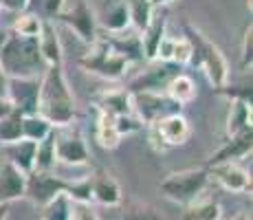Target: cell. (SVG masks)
<instances>
[{
	"instance_id": "cell-40",
	"label": "cell",
	"mask_w": 253,
	"mask_h": 220,
	"mask_svg": "<svg viewBox=\"0 0 253 220\" xmlns=\"http://www.w3.org/2000/svg\"><path fill=\"white\" fill-rule=\"evenodd\" d=\"M71 220H99L95 216V214L90 212L86 205H75V209H73V218Z\"/></svg>"
},
{
	"instance_id": "cell-19",
	"label": "cell",
	"mask_w": 253,
	"mask_h": 220,
	"mask_svg": "<svg viewBox=\"0 0 253 220\" xmlns=\"http://www.w3.org/2000/svg\"><path fill=\"white\" fill-rule=\"evenodd\" d=\"M38 48H40L42 62L48 66H62V42L57 29L51 20L42 22V31L38 36Z\"/></svg>"
},
{
	"instance_id": "cell-46",
	"label": "cell",
	"mask_w": 253,
	"mask_h": 220,
	"mask_svg": "<svg viewBox=\"0 0 253 220\" xmlns=\"http://www.w3.org/2000/svg\"><path fill=\"white\" fill-rule=\"evenodd\" d=\"M220 220H251V218L247 216V214H236L233 218H220Z\"/></svg>"
},
{
	"instance_id": "cell-30",
	"label": "cell",
	"mask_w": 253,
	"mask_h": 220,
	"mask_svg": "<svg viewBox=\"0 0 253 220\" xmlns=\"http://www.w3.org/2000/svg\"><path fill=\"white\" fill-rule=\"evenodd\" d=\"M124 2L130 13V24H132L137 31H143L154 16L152 2H150V0H124Z\"/></svg>"
},
{
	"instance_id": "cell-2",
	"label": "cell",
	"mask_w": 253,
	"mask_h": 220,
	"mask_svg": "<svg viewBox=\"0 0 253 220\" xmlns=\"http://www.w3.org/2000/svg\"><path fill=\"white\" fill-rule=\"evenodd\" d=\"M0 68L11 77H42L46 64L42 62L38 38H20L9 31L7 40L0 48Z\"/></svg>"
},
{
	"instance_id": "cell-43",
	"label": "cell",
	"mask_w": 253,
	"mask_h": 220,
	"mask_svg": "<svg viewBox=\"0 0 253 220\" xmlns=\"http://www.w3.org/2000/svg\"><path fill=\"white\" fill-rule=\"evenodd\" d=\"M7 84H9V77L0 68V97H7Z\"/></svg>"
},
{
	"instance_id": "cell-28",
	"label": "cell",
	"mask_w": 253,
	"mask_h": 220,
	"mask_svg": "<svg viewBox=\"0 0 253 220\" xmlns=\"http://www.w3.org/2000/svg\"><path fill=\"white\" fill-rule=\"evenodd\" d=\"M73 209H75V203L66 194H57L51 203L40 207V216L42 220H71Z\"/></svg>"
},
{
	"instance_id": "cell-9",
	"label": "cell",
	"mask_w": 253,
	"mask_h": 220,
	"mask_svg": "<svg viewBox=\"0 0 253 220\" xmlns=\"http://www.w3.org/2000/svg\"><path fill=\"white\" fill-rule=\"evenodd\" d=\"M57 194H66V178L55 176V172H38V170L27 174L24 198L31 200L38 209L51 203Z\"/></svg>"
},
{
	"instance_id": "cell-1",
	"label": "cell",
	"mask_w": 253,
	"mask_h": 220,
	"mask_svg": "<svg viewBox=\"0 0 253 220\" xmlns=\"http://www.w3.org/2000/svg\"><path fill=\"white\" fill-rule=\"evenodd\" d=\"M38 115H42L53 128L71 126L75 119V97L69 86L62 66H48L40 77V106Z\"/></svg>"
},
{
	"instance_id": "cell-4",
	"label": "cell",
	"mask_w": 253,
	"mask_h": 220,
	"mask_svg": "<svg viewBox=\"0 0 253 220\" xmlns=\"http://www.w3.org/2000/svg\"><path fill=\"white\" fill-rule=\"evenodd\" d=\"M209 183L207 168H187L168 174L159 183V189L168 200L178 205H189L205 192Z\"/></svg>"
},
{
	"instance_id": "cell-24",
	"label": "cell",
	"mask_w": 253,
	"mask_h": 220,
	"mask_svg": "<svg viewBox=\"0 0 253 220\" xmlns=\"http://www.w3.org/2000/svg\"><path fill=\"white\" fill-rule=\"evenodd\" d=\"M108 44L115 48L119 55H124L128 60V64L132 62H143V48H141V38L137 33H117V36L106 38Z\"/></svg>"
},
{
	"instance_id": "cell-25",
	"label": "cell",
	"mask_w": 253,
	"mask_h": 220,
	"mask_svg": "<svg viewBox=\"0 0 253 220\" xmlns=\"http://www.w3.org/2000/svg\"><path fill=\"white\" fill-rule=\"evenodd\" d=\"M222 209L218 205V200L213 198H201L192 200L189 205H185V212L181 220H220Z\"/></svg>"
},
{
	"instance_id": "cell-12",
	"label": "cell",
	"mask_w": 253,
	"mask_h": 220,
	"mask_svg": "<svg viewBox=\"0 0 253 220\" xmlns=\"http://www.w3.org/2000/svg\"><path fill=\"white\" fill-rule=\"evenodd\" d=\"M209 178H213L222 189L233 194H245L251 189V176L245 168L236 163V161H227V163L209 165L207 168Z\"/></svg>"
},
{
	"instance_id": "cell-18",
	"label": "cell",
	"mask_w": 253,
	"mask_h": 220,
	"mask_svg": "<svg viewBox=\"0 0 253 220\" xmlns=\"http://www.w3.org/2000/svg\"><path fill=\"white\" fill-rule=\"evenodd\" d=\"M0 154H4V161L11 163L16 170H20L24 176L31 174L33 168H36V143L33 141L20 139L11 145L0 148Z\"/></svg>"
},
{
	"instance_id": "cell-26",
	"label": "cell",
	"mask_w": 253,
	"mask_h": 220,
	"mask_svg": "<svg viewBox=\"0 0 253 220\" xmlns=\"http://www.w3.org/2000/svg\"><path fill=\"white\" fill-rule=\"evenodd\" d=\"M57 163V152H55V130L36 143V168L38 172H53Z\"/></svg>"
},
{
	"instance_id": "cell-47",
	"label": "cell",
	"mask_w": 253,
	"mask_h": 220,
	"mask_svg": "<svg viewBox=\"0 0 253 220\" xmlns=\"http://www.w3.org/2000/svg\"><path fill=\"white\" fill-rule=\"evenodd\" d=\"M7 33H9V31H4V29H0V48H2L4 40H7Z\"/></svg>"
},
{
	"instance_id": "cell-41",
	"label": "cell",
	"mask_w": 253,
	"mask_h": 220,
	"mask_svg": "<svg viewBox=\"0 0 253 220\" xmlns=\"http://www.w3.org/2000/svg\"><path fill=\"white\" fill-rule=\"evenodd\" d=\"M0 4L11 9V11H24V9L31 4V0H0Z\"/></svg>"
},
{
	"instance_id": "cell-29",
	"label": "cell",
	"mask_w": 253,
	"mask_h": 220,
	"mask_svg": "<svg viewBox=\"0 0 253 220\" xmlns=\"http://www.w3.org/2000/svg\"><path fill=\"white\" fill-rule=\"evenodd\" d=\"M55 130L51 124L44 119L42 115H31V117H22V139L40 143L42 139H46L51 132Z\"/></svg>"
},
{
	"instance_id": "cell-3",
	"label": "cell",
	"mask_w": 253,
	"mask_h": 220,
	"mask_svg": "<svg viewBox=\"0 0 253 220\" xmlns=\"http://www.w3.org/2000/svg\"><path fill=\"white\" fill-rule=\"evenodd\" d=\"M185 38L192 44V64L205 73L213 90L227 86V82H229V64H227V57L222 55L220 48L211 40H207L192 24H185Z\"/></svg>"
},
{
	"instance_id": "cell-10",
	"label": "cell",
	"mask_w": 253,
	"mask_h": 220,
	"mask_svg": "<svg viewBox=\"0 0 253 220\" xmlns=\"http://www.w3.org/2000/svg\"><path fill=\"white\" fill-rule=\"evenodd\" d=\"M55 152H57V161L73 165V168L86 165L90 159L84 134L77 128H71V126L55 130Z\"/></svg>"
},
{
	"instance_id": "cell-23",
	"label": "cell",
	"mask_w": 253,
	"mask_h": 220,
	"mask_svg": "<svg viewBox=\"0 0 253 220\" xmlns=\"http://www.w3.org/2000/svg\"><path fill=\"white\" fill-rule=\"evenodd\" d=\"M165 97H168L172 104H176L178 108L192 104V101L196 99V82L189 75H185V73H176V75L169 80V84L165 86Z\"/></svg>"
},
{
	"instance_id": "cell-7",
	"label": "cell",
	"mask_w": 253,
	"mask_h": 220,
	"mask_svg": "<svg viewBox=\"0 0 253 220\" xmlns=\"http://www.w3.org/2000/svg\"><path fill=\"white\" fill-rule=\"evenodd\" d=\"M57 20H62L71 31H75V36L84 44H95L99 38L97 36V16L86 0H66Z\"/></svg>"
},
{
	"instance_id": "cell-39",
	"label": "cell",
	"mask_w": 253,
	"mask_h": 220,
	"mask_svg": "<svg viewBox=\"0 0 253 220\" xmlns=\"http://www.w3.org/2000/svg\"><path fill=\"white\" fill-rule=\"evenodd\" d=\"M251 62H253V27L245 29V36H242V66L245 68H251Z\"/></svg>"
},
{
	"instance_id": "cell-32",
	"label": "cell",
	"mask_w": 253,
	"mask_h": 220,
	"mask_svg": "<svg viewBox=\"0 0 253 220\" xmlns=\"http://www.w3.org/2000/svg\"><path fill=\"white\" fill-rule=\"evenodd\" d=\"M42 18L38 13H29V11H20V16L13 20L11 24V33L20 38H38L42 31Z\"/></svg>"
},
{
	"instance_id": "cell-5",
	"label": "cell",
	"mask_w": 253,
	"mask_h": 220,
	"mask_svg": "<svg viewBox=\"0 0 253 220\" xmlns=\"http://www.w3.org/2000/svg\"><path fill=\"white\" fill-rule=\"evenodd\" d=\"M80 66L86 73L99 75L104 80H121L128 71V60L115 51L106 38H97L95 44H90L88 53L80 57Z\"/></svg>"
},
{
	"instance_id": "cell-20",
	"label": "cell",
	"mask_w": 253,
	"mask_h": 220,
	"mask_svg": "<svg viewBox=\"0 0 253 220\" xmlns=\"http://www.w3.org/2000/svg\"><path fill=\"white\" fill-rule=\"evenodd\" d=\"M97 22H101V27L108 33H113V36L128 31V29L132 27V24H130L128 7H126L124 0H106L101 18H97Z\"/></svg>"
},
{
	"instance_id": "cell-45",
	"label": "cell",
	"mask_w": 253,
	"mask_h": 220,
	"mask_svg": "<svg viewBox=\"0 0 253 220\" xmlns=\"http://www.w3.org/2000/svg\"><path fill=\"white\" fill-rule=\"evenodd\" d=\"M152 2V7L157 9V7H163V4H169V2H174V0H150Z\"/></svg>"
},
{
	"instance_id": "cell-14",
	"label": "cell",
	"mask_w": 253,
	"mask_h": 220,
	"mask_svg": "<svg viewBox=\"0 0 253 220\" xmlns=\"http://www.w3.org/2000/svg\"><path fill=\"white\" fill-rule=\"evenodd\" d=\"M95 108L101 115H108L117 119L121 115H130L132 112V95L126 88H110V90H101L95 97Z\"/></svg>"
},
{
	"instance_id": "cell-22",
	"label": "cell",
	"mask_w": 253,
	"mask_h": 220,
	"mask_svg": "<svg viewBox=\"0 0 253 220\" xmlns=\"http://www.w3.org/2000/svg\"><path fill=\"white\" fill-rule=\"evenodd\" d=\"M251 130V104L240 99H229V112H227V139Z\"/></svg>"
},
{
	"instance_id": "cell-44",
	"label": "cell",
	"mask_w": 253,
	"mask_h": 220,
	"mask_svg": "<svg viewBox=\"0 0 253 220\" xmlns=\"http://www.w3.org/2000/svg\"><path fill=\"white\" fill-rule=\"evenodd\" d=\"M7 216H9V205L0 203V220H7Z\"/></svg>"
},
{
	"instance_id": "cell-38",
	"label": "cell",
	"mask_w": 253,
	"mask_h": 220,
	"mask_svg": "<svg viewBox=\"0 0 253 220\" xmlns=\"http://www.w3.org/2000/svg\"><path fill=\"white\" fill-rule=\"evenodd\" d=\"M216 92L218 95H227L229 99H240L251 104V86H222Z\"/></svg>"
},
{
	"instance_id": "cell-34",
	"label": "cell",
	"mask_w": 253,
	"mask_h": 220,
	"mask_svg": "<svg viewBox=\"0 0 253 220\" xmlns=\"http://www.w3.org/2000/svg\"><path fill=\"white\" fill-rule=\"evenodd\" d=\"M172 62L174 66H187L192 64V44L185 36L181 38H172Z\"/></svg>"
},
{
	"instance_id": "cell-13",
	"label": "cell",
	"mask_w": 253,
	"mask_h": 220,
	"mask_svg": "<svg viewBox=\"0 0 253 220\" xmlns=\"http://www.w3.org/2000/svg\"><path fill=\"white\" fill-rule=\"evenodd\" d=\"M178 73V66L168 64V62H152V66L145 73H141L137 80L126 88L128 92H161L169 84L174 75Z\"/></svg>"
},
{
	"instance_id": "cell-8",
	"label": "cell",
	"mask_w": 253,
	"mask_h": 220,
	"mask_svg": "<svg viewBox=\"0 0 253 220\" xmlns=\"http://www.w3.org/2000/svg\"><path fill=\"white\" fill-rule=\"evenodd\" d=\"M7 99L22 117L38 115L40 106V77H11L7 84Z\"/></svg>"
},
{
	"instance_id": "cell-6",
	"label": "cell",
	"mask_w": 253,
	"mask_h": 220,
	"mask_svg": "<svg viewBox=\"0 0 253 220\" xmlns=\"http://www.w3.org/2000/svg\"><path fill=\"white\" fill-rule=\"evenodd\" d=\"M150 128V143L157 150H168V148H178V145L187 143V139L192 136V126L185 119L181 112H172L165 115L161 119H157Z\"/></svg>"
},
{
	"instance_id": "cell-27",
	"label": "cell",
	"mask_w": 253,
	"mask_h": 220,
	"mask_svg": "<svg viewBox=\"0 0 253 220\" xmlns=\"http://www.w3.org/2000/svg\"><path fill=\"white\" fill-rule=\"evenodd\" d=\"M95 139L101 148L106 150H115L121 141V134L115 128V119L108 115L97 112V128H95Z\"/></svg>"
},
{
	"instance_id": "cell-31",
	"label": "cell",
	"mask_w": 253,
	"mask_h": 220,
	"mask_svg": "<svg viewBox=\"0 0 253 220\" xmlns=\"http://www.w3.org/2000/svg\"><path fill=\"white\" fill-rule=\"evenodd\" d=\"M22 139V115L13 110L11 115L0 119V148L11 145Z\"/></svg>"
},
{
	"instance_id": "cell-16",
	"label": "cell",
	"mask_w": 253,
	"mask_h": 220,
	"mask_svg": "<svg viewBox=\"0 0 253 220\" xmlns=\"http://www.w3.org/2000/svg\"><path fill=\"white\" fill-rule=\"evenodd\" d=\"M90 192H92V203L106 205V207H115L121 203V187L117 183L115 176L99 170L95 176H90Z\"/></svg>"
},
{
	"instance_id": "cell-15",
	"label": "cell",
	"mask_w": 253,
	"mask_h": 220,
	"mask_svg": "<svg viewBox=\"0 0 253 220\" xmlns=\"http://www.w3.org/2000/svg\"><path fill=\"white\" fill-rule=\"evenodd\" d=\"M24 187H27V176L11 163L0 159V203L11 205L13 200L24 198Z\"/></svg>"
},
{
	"instance_id": "cell-17",
	"label": "cell",
	"mask_w": 253,
	"mask_h": 220,
	"mask_svg": "<svg viewBox=\"0 0 253 220\" xmlns=\"http://www.w3.org/2000/svg\"><path fill=\"white\" fill-rule=\"evenodd\" d=\"M168 36V18L163 13H154L148 27L141 31V48H143V60L154 62L157 60V51L161 46L163 38Z\"/></svg>"
},
{
	"instance_id": "cell-21",
	"label": "cell",
	"mask_w": 253,
	"mask_h": 220,
	"mask_svg": "<svg viewBox=\"0 0 253 220\" xmlns=\"http://www.w3.org/2000/svg\"><path fill=\"white\" fill-rule=\"evenodd\" d=\"M253 132L247 130L242 134L233 136V139H227V143L218 150L216 154H211L209 159V165H218V163H227V161H236L238 159H245L247 154H251V145H253Z\"/></svg>"
},
{
	"instance_id": "cell-11",
	"label": "cell",
	"mask_w": 253,
	"mask_h": 220,
	"mask_svg": "<svg viewBox=\"0 0 253 220\" xmlns=\"http://www.w3.org/2000/svg\"><path fill=\"white\" fill-rule=\"evenodd\" d=\"M130 95H132V115L145 126H152L165 115L178 112V106L172 104L163 92H130Z\"/></svg>"
},
{
	"instance_id": "cell-37",
	"label": "cell",
	"mask_w": 253,
	"mask_h": 220,
	"mask_svg": "<svg viewBox=\"0 0 253 220\" xmlns=\"http://www.w3.org/2000/svg\"><path fill=\"white\" fill-rule=\"evenodd\" d=\"M115 128H117V132H119L121 136H124V134H132V132L141 130V128H143V124H141L137 117L130 112V115L117 117V119H115Z\"/></svg>"
},
{
	"instance_id": "cell-33",
	"label": "cell",
	"mask_w": 253,
	"mask_h": 220,
	"mask_svg": "<svg viewBox=\"0 0 253 220\" xmlns=\"http://www.w3.org/2000/svg\"><path fill=\"white\" fill-rule=\"evenodd\" d=\"M66 196L75 205H90L92 203V192H90V176L75 180H66Z\"/></svg>"
},
{
	"instance_id": "cell-36",
	"label": "cell",
	"mask_w": 253,
	"mask_h": 220,
	"mask_svg": "<svg viewBox=\"0 0 253 220\" xmlns=\"http://www.w3.org/2000/svg\"><path fill=\"white\" fill-rule=\"evenodd\" d=\"M40 2V13L38 16L42 18V20H57V16L62 13V9H64L66 0H38Z\"/></svg>"
},
{
	"instance_id": "cell-35",
	"label": "cell",
	"mask_w": 253,
	"mask_h": 220,
	"mask_svg": "<svg viewBox=\"0 0 253 220\" xmlns=\"http://www.w3.org/2000/svg\"><path fill=\"white\" fill-rule=\"evenodd\" d=\"M121 220H165V218L150 205H134L124 214Z\"/></svg>"
},
{
	"instance_id": "cell-42",
	"label": "cell",
	"mask_w": 253,
	"mask_h": 220,
	"mask_svg": "<svg viewBox=\"0 0 253 220\" xmlns=\"http://www.w3.org/2000/svg\"><path fill=\"white\" fill-rule=\"evenodd\" d=\"M11 112H13L11 101H9L7 97H0V119H2V117H7V115H11Z\"/></svg>"
}]
</instances>
